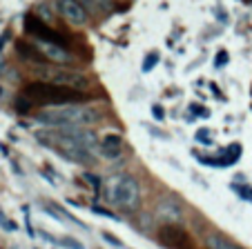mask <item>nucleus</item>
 <instances>
[{
  "label": "nucleus",
  "instance_id": "6ab92c4d",
  "mask_svg": "<svg viewBox=\"0 0 252 249\" xmlns=\"http://www.w3.org/2000/svg\"><path fill=\"white\" fill-rule=\"evenodd\" d=\"M0 227H2L5 231H16V229H18V225H16L14 221H9V218L2 214V209H0Z\"/></svg>",
  "mask_w": 252,
  "mask_h": 249
},
{
  "label": "nucleus",
  "instance_id": "a211bd4d",
  "mask_svg": "<svg viewBox=\"0 0 252 249\" xmlns=\"http://www.w3.org/2000/svg\"><path fill=\"white\" fill-rule=\"evenodd\" d=\"M85 9L94 11V9H100V7H107V0H78Z\"/></svg>",
  "mask_w": 252,
  "mask_h": 249
},
{
  "label": "nucleus",
  "instance_id": "39448f33",
  "mask_svg": "<svg viewBox=\"0 0 252 249\" xmlns=\"http://www.w3.org/2000/svg\"><path fill=\"white\" fill-rule=\"evenodd\" d=\"M138 200H141V185L134 176L123 174L112 183L110 187V202L119 209H125V212H132L136 209Z\"/></svg>",
  "mask_w": 252,
  "mask_h": 249
},
{
  "label": "nucleus",
  "instance_id": "412c9836",
  "mask_svg": "<svg viewBox=\"0 0 252 249\" xmlns=\"http://www.w3.org/2000/svg\"><path fill=\"white\" fill-rule=\"evenodd\" d=\"M61 245H65L67 249H85L81 243H78V240H74V238H63Z\"/></svg>",
  "mask_w": 252,
  "mask_h": 249
},
{
  "label": "nucleus",
  "instance_id": "dca6fc26",
  "mask_svg": "<svg viewBox=\"0 0 252 249\" xmlns=\"http://www.w3.org/2000/svg\"><path fill=\"white\" fill-rule=\"evenodd\" d=\"M230 187H232V192H237L239 196L243 198V200H252V187L250 185H230Z\"/></svg>",
  "mask_w": 252,
  "mask_h": 249
},
{
  "label": "nucleus",
  "instance_id": "4468645a",
  "mask_svg": "<svg viewBox=\"0 0 252 249\" xmlns=\"http://www.w3.org/2000/svg\"><path fill=\"white\" fill-rule=\"evenodd\" d=\"M239 156H241V147L239 145H234V147H228V149H223L221 151V156H219V167H228V165H234L239 160Z\"/></svg>",
  "mask_w": 252,
  "mask_h": 249
},
{
  "label": "nucleus",
  "instance_id": "6e6552de",
  "mask_svg": "<svg viewBox=\"0 0 252 249\" xmlns=\"http://www.w3.org/2000/svg\"><path fill=\"white\" fill-rule=\"evenodd\" d=\"M56 7H58V11H61V16L69 25H74V27L87 25L90 14H87V9L78 2V0H56Z\"/></svg>",
  "mask_w": 252,
  "mask_h": 249
},
{
  "label": "nucleus",
  "instance_id": "7ed1b4c3",
  "mask_svg": "<svg viewBox=\"0 0 252 249\" xmlns=\"http://www.w3.org/2000/svg\"><path fill=\"white\" fill-rule=\"evenodd\" d=\"M40 142L45 147H81L85 151L94 154L100 147V140H96V136L85 127H65V129H47V132L36 134Z\"/></svg>",
  "mask_w": 252,
  "mask_h": 249
},
{
  "label": "nucleus",
  "instance_id": "a878e982",
  "mask_svg": "<svg viewBox=\"0 0 252 249\" xmlns=\"http://www.w3.org/2000/svg\"><path fill=\"white\" fill-rule=\"evenodd\" d=\"M85 180H87V183H92V187H94V189H98V187H100V180L96 178L94 174H85Z\"/></svg>",
  "mask_w": 252,
  "mask_h": 249
},
{
  "label": "nucleus",
  "instance_id": "aec40b11",
  "mask_svg": "<svg viewBox=\"0 0 252 249\" xmlns=\"http://www.w3.org/2000/svg\"><path fill=\"white\" fill-rule=\"evenodd\" d=\"M157 62H158V54H150V56L143 60V71H152Z\"/></svg>",
  "mask_w": 252,
  "mask_h": 249
},
{
  "label": "nucleus",
  "instance_id": "b1692460",
  "mask_svg": "<svg viewBox=\"0 0 252 249\" xmlns=\"http://www.w3.org/2000/svg\"><path fill=\"white\" fill-rule=\"evenodd\" d=\"M152 116H154V120H163L165 111H163V107H158V105H152Z\"/></svg>",
  "mask_w": 252,
  "mask_h": 249
},
{
  "label": "nucleus",
  "instance_id": "5701e85b",
  "mask_svg": "<svg viewBox=\"0 0 252 249\" xmlns=\"http://www.w3.org/2000/svg\"><path fill=\"white\" fill-rule=\"evenodd\" d=\"M92 212L94 214H98V216H107V218H112V221H116V216L112 212H107V209H103V207H92Z\"/></svg>",
  "mask_w": 252,
  "mask_h": 249
},
{
  "label": "nucleus",
  "instance_id": "2eb2a0df",
  "mask_svg": "<svg viewBox=\"0 0 252 249\" xmlns=\"http://www.w3.org/2000/svg\"><path fill=\"white\" fill-rule=\"evenodd\" d=\"M32 107H33V100L32 98H27V96H20V98H16V111L18 113H27V111H32Z\"/></svg>",
  "mask_w": 252,
  "mask_h": 249
},
{
  "label": "nucleus",
  "instance_id": "c85d7f7f",
  "mask_svg": "<svg viewBox=\"0 0 252 249\" xmlns=\"http://www.w3.org/2000/svg\"><path fill=\"white\" fill-rule=\"evenodd\" d=\"M243 5H252V0H241Z\"/></svg>",
  "mask_w": 252,
  "mask_h": 249
},
{
  "label": "nucleus",
  "instance_id": "423d86ee",
  "mask_svg": "<svg viewBox=\"0 0 252 249\" xmlns=\"http://www.w3.org/2000/svg\"><path fill=\"white\" fill-rule=\"evenodd\" d=\"M25 33H29V36H33L36 40H40L43 45H61V47H67V38H63L58 31H54L49 25H45L43 20L38 18V16H25Z\"/></svg>",
  "mask_w": 252,
  "mask_h": 249
},
{
  "label": "nucleus",
  "instance_id": "bb28decb",
  "mask_svg": "<svg viewBox=\"0 0 252 249\" xmlns=\"http://www.w3.org/2000/svg\"><path fill=\"white\" fill-rule=\"evenodd\" d=\"M192 111L199 113V116H208V111H205V109H201V107H196V105H192Z\"/></svg>",
  "mask_w": 252,
  "mask_h": 249
},
{
  "label": "nucleus",
  "instance_id": "0eeeda50",
  "mask_svg": "<svg viewBox=\"0 0 252 249\" xmlns=\"http://www.w3.org/2000/svg\"><path fill=\"white\" fill-rule=\"evenodd\" d=\"M158 243L165 249H194V240L181 225H163L158 229Z\"/></svg>",
  "mask_w": 252,
  "mask_h": 249
},
{
  "label": "nucleus",
  "instance_id": "cd10ccee",
  "mask_svg": "<svg viewBox=\"0 0 252 249\" xmlns=\"http://www.w3.org/2000/svg\"><path fill=\"white\" fill-rule=\"evenodd\" d=\"M7 38H9V36H7V33H5V36H2V38H0V52H2V47H5V43H7Z\"/></svg>",
  "mask_w": 252,
  "mask_h": 249
},
{
  "label": "nucleus",
  "instance_id": "f03ea898",
  "mask_svg": "<svg viewBox=\"0 0 252 249\" xmlns=\"http://www.w3.org/2000/svg\"><path fill=\"white\" fill-rule=\"evenodd\" d=\"M27 98L33 100V105H54V107H65V105H81L87 100V94L83 91H74L67 87H58V85H49V83H29L25 85L23 91Z\"/></svg>",
  "mask_w": 252,
  "mask_h": 249
},
{
  "label": "nucleus",
  "instance_id": "1a4fd4ad",
  "mask_svg": "<svg viewBox=\"0 0 252 249\" xmlns=\"http://www.w3.org/2000/svg\"><path fill=\"white\" fill-rule=\"evenodd\" d=\"M100 154L105 156L107 160H114L119 158L121 154H123V138L119 136V134H105L103 138H100Z\"/></svg>",
  "mask_w": 252,
  "mask_h": 249
},
{
  "label": "nucleus",
  "instance_id": "4be33fe9",
  "mask_svg": "<svg viewBox=\"0 0 252 249\" xmlns=\"http://www.w3.org/2000/svg\"><path fill=\"white\" fill-rule=\"evenodd\" d=\"M103 240H107L110 245H114V247H119V249H123V243H121L116 236H112V234H107V231H103Z\"/></svg>",
  "mask_w": 252,
  "mask_h": 249
},
{
  "label": "nucleus",
  "instance_id": "393cba45",
  "mask_svg": "<svg viewBox=\"0 0 252 249\" xmlns=\"http://www.w3.org/2000/svg\"><path fill=\"white\" fill-rule=\"evenodd\" d=\"M225 62H228V54H225V52H219V56H217V60H214V67L219 69V67H223Z\"/></svg>",
  "mask_w": 252,
  "mask_h": 249
},
{
  "label": "nucleus",
  "instance_id": "9d476101",
  "mask_svg": "<svg viewBox=\"0 0 252 249\" xmlns=\"http://www.w3.org/2000/svg\"><path fill=\"white\" fill-rule=\"evenodd\" d=\"M158 218L165 221V225H176V222L183 218L181 205L174 200H163L161 205H158Z\"/></svg>",
  "mask_w": 252,
  "mask_h": 249
},
{
  "label": "nucleus",
  "instance_id": "9b49d317",
  "mask_svg": "<svg viewBox=\"0 0 252 249\" xmlns=\"http://www.w3.org/2000/svg\"><path fill=\"white\" fill-rule=\"evenodd\" d=\"M18 54L25 58V60H29V62H38V67H43L45 62H49L47 58H45V54L40 52L36 45H29V43H25V40H18Z\"/></svg>",
  "mask_w": 252,
  "mask_h": 249
},
{
  "label": "nucleus",
  "instance_id": "20e7f679",
  "mask_svg": "<svg viewBox=\"0 0 252 249\" xmlns=\"http://www.w3.org/2000/svg\"><path fill=\"white\" fill-rule=\"evenodd\" d=\"M33 74L40 83H49V85H58V87H67L74 91H83L90 89V78L85 74H81L78 69H69V67H33Z\"/></svg>",
  "mask_w": 252,
  "mask_h": 249
},
{
  "label": "nucleus",
  "instance_id": "f8f14e48",
  "mask_svg": "<svg viewBox=\"0 0 252 249\" xmlns=\"http://www.w3.org/2000/svg\"><path fill=\"white\" fill-rule=\"evenodd\" d=\"M205 247L208 249H246V247H241L237 240L228 238L225 234H219V231H214V234H210L208 238H205Z\"/></svg>",
  "mask_w": 252,
  "mask_h": 249
},
{
  "label": "nucleus",
  "instance_id": "f257e3e1",
  "mask_svg": "<svg viewBox=\"0 0 252 249\" xmlns=\"http://www.w3.org/2000/svg\"><path fill=\"white\" fill-rule=\"evenodd\" d=\"M100 120H103V111L96 105H65V107H49L36 113V122L52 129L90 127Z\"/></svg>",
  "mask_w": 252,
  "mask_h": 249
},
{
  "label": "nucleus",
  "instance_id": "ddd939ff",
  "mask_svg": "<svg viewBox=\"0 0 252 249\" xmlns=\"http://www.w3.org/2000/svg\"><path fill=\"white\" fill-rule=\"evenodd\" d=\"M43 54L49 62H58V65L71 62V52L67 47H61V45H43Z\"/></svg>",
  "mask_w": 252,
  "mask_h": 249
},
{
  "label": "nucleus",
  "instance_id": "f3484780",
  "mask_svg": "<svg viewBox=\"0 0 252 249\" xmlns=\"http://www.w3.org/2000/svg\"><path fill=\"white\" fill-rule=\"evenodd\" d=\"M194 140L201 142V145H212V132L210 129H199V132L194 134Z\"/></svg>",
  "mask_w": 252,
  "mask_h": 249
}]
</instances>
